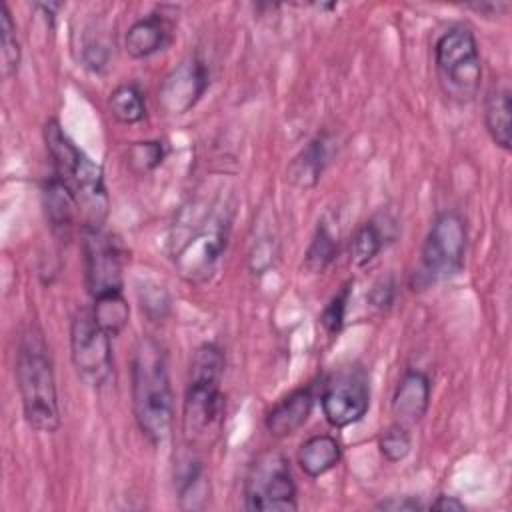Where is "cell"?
Segmentation results:
<instances>
[{
  "mask_svg": "<svg viewBox=\"0 0 512 512\" xmlns=\"http://www.w3.org/2000/svg\"><path fill=\"white\" fill-rule=\"evenodd\" d=\"M232 228V206L226 198L190 202L174 220L170 234V260L190 284L212 278L226 252Z\"/></svg>",
  "mask_w": 512,
  "mask_h": 512,
  "instance_id": "cell-1",
  "label": "cell"
},
{
  "mask_svg": "<svg viewBox=\"0 0 512 512\" xmlns=\"http://www.w3.org/2000/svg\"><path fill=\"white\" fill-rule=\"evenodd\" d=\"M132 412L138 430L152 444H162L174 422V392L168 356L154 336H140L130 360Z\"/></svg>",
  "mask_w": 512,
  "mask_h": 512,
  "instance_id": "cell-2",
  "label": "cell"
},
{
  "mask_svg": "<svg viewBox=\"0 0 512 512\" xmlns=\"http://www.w3.org/2000/svg\"><path fill=\"white\" fill-rule=\"evenodd\" d=\"M224 352L214 342L196 348L182 402V436L188 448L212 444L220 434L226 400L222 394Z\"/></svg>",
  "mask_w": 512,
  "mask_h": 512,
  "instance_id": "cell-3",
  "label": "cell"
},
{
  "mask_svg": "<svg viewBox=\"0 0 512 512\" xmlns=\"http://www.w3.org/2000/svg\"><path fill=\"white\" fill-rule=\"evenodd\" d=\"M14 372L28 426L54 434L62 424L56 376L44 332L36 324L26 326L18 338Z\"/></svg>",
  "mask_w": 512,
  "mask_h": 512,
  "instance_id": "cell-4",
  "label": "cell"
},
{
  "mask_svg": "<svg viewBox=\"0 0 512 512\" xmlns=\"http://www.w3.org/2000/svg\"><path fill=\"white\" fill-rule=\"evenodd\" d=\"M44 142L52 158V174L68 188L78 206V214L84 218L82 228H102L108 216V192L102 166L74 144L56 118L44 124Z\"/></svg>",
  "mask_w": 512,
  "mask_h": 512,
  "instance_id": "cell-5",
  "label": "cell"
},
{
  "mask_svg": "<svg viewBox=\"0 0 512 512\" xmlns=\"http://www.w3.org/2000/svg\"><path fill=\"white\" fill-rule=\"evenodd\" d=\"M434 70L442 94L468 104L478 96L482 82V58L474 32L464 24L446 28L434 42Z\"/></svg>",
  "mask_w": 512,
  "mask_h": 512,
  "instance_id": "cell-6",
  "label": "cell"
},
{
  "mask_svg": "<svg viewBox=\"0 0 512 512\" xmlns=\"http://www.w3.org/2000/svg\"><path fill=\"white\" fill-rule=\"evenodd\" d=\"M466 244L464 218L456 210L438 212L420 248V262L412 280L414 290L456 276L464 268Z\"/></svg>",
  "mask_w": 512,
  "mask_h": 512,
  "instance_id": "cell-7",
  "label": "cell"
},
{
  "mask_svg": "<svg viewBox=\"0 0 512 512\" xmlns=\"http://www.w3.org/2000/svg\"><path fill=\"white\" fill-rule=\"evenodd\" d=\"M244 508L254 512H288L298 508L296 482L280 450L262 452L244 480Z\"/></svg>",
  "mask_w": 512,
  "mask_h": 512,
  "instance_id": "cell-8",
  "label": "cell"
},
{
  "mask_svg": "<svg viewBox=\"0 0 512 512\" xmlns=\"http://www.w3.org/2000/svg\"><path fill=\"white\" fill-rule=\"evenodd\" d=\"M82 272L92 304L124 296V256L104 226L82 228Z\"/></svg>",
  "mask_w": 512,
  "mask_h": 512,
  "instance_id": "cell-9",
  "label": "cell"
},
{
  "mask_svg": "<svg viewBox=\"0 0 512 512\" xmlns=\"http://www.w3.org/2000/svg\"><path fill=\"white\" fill-rule=\"evenodd\" d=\"M70 358L76 376L90 388L104 386L112 376V336L98 324L92 308H80L72 318Z\"/></svg>",
  "mask_w": 512,
  "mask_h": 512,
  "instance_id": "cell-10",
  "label": "cell"
},
{
  "mask_svg": "<svg viewBox=\"0 0 512 512\" xmlns=\"http://www.w3.org/2000/svg\"><path fill=\"white\" fill-rule=\"evenodd\" d=\"M320 406L326 422L334 428H346L360 422L370 408L368 376L360 366L338 370L326 380Z\"/></svg>",
  "mask_w": 512,
  "mask_h": 512,
  "instance_id": "cell-11",
  "label": "cell"
},
{
  "mask_svg": "<svg viewBox=\"0 0 512 512\" xmlns=\"http://www.w3.org/2000/svg\"><path fill=\"white\" fill-rule=\"evenodd\" d=\"M210 86V70L198 56L178 62L158 86V104L170 116L190 112Z\"/></svg>",
  "mask_w": 512,
  "mask_h": 512,
  "instance_id": "cell-12",
  "label": "cell"
},
{
  "mask_svg": "<svg viewBox=\"0 0 512 512\" xmlns=\"http://www.w3.org/2000/svg\"><path fill=\"white\" fill-rule=\"evenodd\" d=\"M432 398V384L430 376L418 368H408L392 396V414L396 416V422L404 426L418 424L430 406Z\"/></svg>",
  "mask_w": 512,
  "mask_h": 512,
  "instance_id": "cell-13",
  "label": "cell"
},
{
  "mask_svg": "<svg viewBox=\"0 0 512 512\" xmlns=\"http://www.w3.org/2000/svg\"><path fill=\"white\" fill-rule=\"evenodd\" d=\"M174 26L166 18V14L150 12L136 22L130 24L124 36V48L130 58H148L160 50H164L172 42Z\"/></svg>",
  "mask_w": 512,
  "mask_h": 512,
  "instance_id": "cell-14",
  "label": "cell"
},
{
  "mask_svg": "<svg viewBox=\"0 0 512 512\" xmlns=\"http://www.w3.org/2000/svg\"><path fill=\"white\" fill-rule=\"evenodd\" d=\"M314 406V386H300L278 400L266 414L264 426L276 438H286L300 430Z\"/></svg>",
  "mask_w": 512,
  "mask_h": 512,
  "instance_id": "cell-15",
  "label": "cell"
},
{
  "mask_svg": "<svg viewBox=\"0 0 512 512\" xmlns=\"http://www.w3.org/2000/svg\"><path fill=\"white\" fill-rule=\"evenodd\" d=\"M510 86L504 78L492 80L484 96V128L492 142L502 148L510 150L512 144V100H510Z\"/></svg>",
  "mask_w": 512,
  "mask_h": 512,
  "instance_id": "cell-16",
  "label": "cell"
},
{
  "mask_svg": "<svg viewBox=\"0 0 512 512\" xmlns=\"http://www.w3.org/2000/svg\"><path fill=\"white\" fill-rule=\"evenodd\" d=\"M332 156V140L330 136L318 134L314 136L290 162L286 178L292 186L300 190H310L322 178Z\"/></svg>",
  "mask_w": 512,
  "mask_h": 512,
  "instance_id": "cell-17",
  "label": "cell"
},
{
  "mask_svg": "<svg viewBox=\"0 0 512 512\" xmlns=\"http://www.w3.org/2000/svg\"><path fill=\"white\" fill-rule=\"evenodd\" d=\"M342 448L330 434H314L306 438L298 450V464L310 478H320L338 466Z\"/></svg>",
  "mask_w": 512,
  "mask_h": 512,
  "instance_id": "cell-18",
  "label": "cell"
},
{
  "mask_svg": "<svg viewBox=\"0 0 512 512\" xmlns=\"http://www.w3.org/2000/svg\"><path fill=\"white\" fill-rule=\"evenodd\" d=\"M44 206L54 234L68 238L74 228L78 206L68 188L54 174L44 184Z\"/></svg>",
  "mask_w": 512,
  "mask_h": 512,
  "instance_id": "cell-19",
  "label": "cell"
},
{
  "mask_svg": "<svg viewBox=\"0 0 512 512\" xmlns=\"http://www.w3.org/2000/svg\"><path fill=\"white\" fill-rule=\"evenodd\" d=\"M386 222V218H384ZM378 218H372L368 222H364L350 244V260L354 266H366L370 264L386 246V240L392 238V234H388V226Z\"/></svg>",
  "mask_w": 512,
  "mask_h": 512,
  "instance_id": "cell-20",
  "label": "cell"
},
{
  "mask_svg": "<svg viewBox=\"0 0 512 512\" xmlns=\"http://www.w3.org/2000/svg\"><path fill=\"white\" fill-rule=\"evenodd\" d=\"M0 68L2 78L10 80L22 62V48L18 40V28L6 2L0 4Z\"/></svg>",
  "mask_w": 512,
  "mask_h": 512,
  "instance_id": "cell-21",
  "label": "cell"
},
{
  "mask_svg": "<svg viewBox=\"0 0 512 512\" xmlns=\"http://www.w3.org/2000/svg\"><path fill=\"white\" fill-rule=\"evenodd\" d=\"M112 116L122 124H136L146 116V102L136 82H124L116 86L108 98Z\"/></svg>",
  "mask_w": 512,
  "mask_h": 512,
  "instance_id": "cell-22",
  "label": "cell"
},
{
  "mask_svg": "<svg viewBox=\"0 0 512 512\" xmlns=\"http://www.w3.org/2000/svg\"><path fill=\"white\" fill-rule=\"evenodd\" d=\"M338 254V240L326 222H318L316 232L304 254V268L312 274H322Z\"/></svg>",
  "mask_w": 512,
  "mask_h": 512,
  "instance_id": "cell-23",
  "label": "cell"
},
{
  "mask_svg": "<svg viewBox=\"0 0 512 512\" xmlns=\"http://www.w3.org/2000/svg\"><path fill=\"white\" fill-rule=\"evenodd\" d=\"M412 448V434L410 428L394 422L390 424L386 430H382V434L378 436V450L384 456V460L396 464L400 460H404L410 454Z\"/></svg>",
  "mask_w": 512,
  "mask_h": 512,
  "instance_id": "cell-24",
  "label": "cell"
},
{
  "mask_svg": "<svg viewBox=\"0 0 512 512\" xmlns=\"http://www.w3.org/2000/svg\"><path fill=\"white\" fill-rule=\"evenodd\" d=\"M164 156H166V146L160 140L134 142L128 148V164L136 174L152 172L162 164Z\"/></svg>",
  "mask_w": 512,
  "mask_h": 512,
  "instance_id": "cell-25",
  "label": "cell"
},
{
  "mask_svg": "<svg viewBox=\"0 0 512 512\" xmlns=\"http://www.w3.org/2000/svg\"><path fill=\"white\" fill-rule=\"evenodd\" d=\"M350 288L352 282H346L334 296L332 300L324 306L322 314H320V324L324 326V330L334 336L342 330L344 326V318H346V308H348V300H350Z\"/></svg>",
  "mask_w": 512,
  "mask_h": 512,
  "instance_id": "cell-26",
  "label": "cell"
},
{
  "mask_svg": "<svg viewBox=\"0 0 512 512\" xmlns=\"http://www.w3.org/2000/svg\"><path fill=\"white\" fill-rule=\"evenodd\" d=\"M138 298L140 306L146 312L148 318L160 320L168 314L170 310V296L164 286L154 284V282H144L138 286Z\"/></svg>",
  "mask_w": 512,
  "mask_h": 512,
  "instance_id": "cell-27",
  "label": "cell"
},
{
  "mask_svg": "<svg viewBox=\"0 0 512 512\" xmlns=\"http://www.w3.org/2000/svg\"><path fill=\"white\" fill-rule=\"evenodd\" d=\"M278 258V242L272 234L260 236L252 242L250 254H248V268L252 274H264L268 272Z\"/></svg>",
  "mask_w": 512,
  "mask_h": 512,
  "instance_id": "cell-28",
  "label": "cell"
},
{
  "mask_svg": "<svg viewBox=\"0 0 512 512\" xmlns=\"http://www.w3.org/2000/svg\"><path fill=\"white\" fill-rule=\"evenodd\" d=\"M108 60H110V50L102 40L94 38L82 46V62L88 70L102 72L108 66Z\"/></svg>",
  "mask_w": 512,
  "mask_h": 512,
  "instance_id": "cell-29",
  "label": "cell"
},
{
  "mask_svg": "<svg viewBox=\"0 0 512 512\" xmlns=\"http://www.w3.org/2000/svg\"><path fill=\"white\" fill-rule=\"evenodd\" d=\"M394 296H396V282L392 276H386V278H380L374 282V286L370 288L368 300L374 308L384 310V308L392 306Z\"/></svg>",
  "mask_w": 512,
  "mask_h": 512,
  "instance_id": "cell-30",
  "label": "cell"
},
{
  "mask_svg": "<svg viewBox=\"0 0 512 512\" xmlns=\"http://www.w3.org/2000/svg\"><path fill=\"white\" fill-rule=\"evenodd\" d=\"M464 8L474 10V12L482 14V16L492 18V16H504V14H508L512 6H510L508 2H468V4H464Z\"/></svg>",
  "mask_w": 512,
  "mask_h": 512,
  "instance_id": "cell-31",
  "label": "cell"
},
{
  "mask_svg": "<svg viewBox=\"0 0 512 512\" xmlns=\"http://www.w3.org/2000/svg\"><path fill=\"white\" fill-rule=\"evenodd\" d=\"M376 508H380V510H422L424 506H422L416 498L404 496V498H388V500H382V502L376 504Z\"/></svg>",
  "mask_w": 512,
  "mask_h": 512,
  "instance_id": "cell-32",
  "label": "cell"
},
{
  "mask_svg": "<svg viewBox=\"0 0 512 512\" xmlns=\"http://www.w3.org/2000/svg\"><path fill=\"white\" fill-rule=\"evenodd\" d=\"M430 510H442V512H462L466 510L464 502L458 500L456 496H446V494H440L436 496L430 504H428Z\"/></svg>",
  "mask_w": 512,
  "mask_h": 512,
  "instance_id": "cell-33",
  "label": "cell"
}]
</instances>
